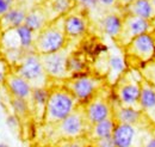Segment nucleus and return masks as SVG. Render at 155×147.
<instances>
[{"label": "nucleus", "instance_id": "nucleus-1", "mask_svg": "<svg viewBox=\"0 0 155 147\" xmlns=\"http://www.w3.org/2000/svg\"><path fill=\"white\" fill-rule=\"evenodd\" d=\"M69 38L63 28V16L50 20L36 35L34 52L38 55H45L58 52L67 47Z\"/></svg>", "mask_w": 155, "mask_h": 147}, {"label": "nucleus", "instance_id": "nucleus-2", "mask_svg": "<svg viewBox=\"0 0 155 147\" xmlns=\"http://www.w3.org/2000/svg\"><path fill=\"white\" fill-rule=\"evenodd\" d=\"M78 107V101L66 86L50 89V94L45 105L44 121L48 125H58Z\"/></svg>", "mask_w": 155, "mask_h": 147}, {"label": "nucleus", "instance_id": "nucleus-3", "mask_svg": "<svg viewBox=\"0 0 155 147\" xmlns=\"http://www.w3.org/2000/svg\"><path fill=\"white\" fill-rule=\"evenodd\" d=\"M100 84L101 80L99 78L90 75L87 72H81L71 75L67 79L64 86L75 97L78 104L80 107H85L97 96V92L100 89Z\"/></svg>", "mask_w": 155, "mask_h": 147}, {"label": "nucleus", "instance_id": "nucleus-4", "mask_svg": "<svg viewBox=\"0 0 155 147\" xmlns=\"http://www.w3.org/2000/svg\"><path fill=\"white\" fill-rule=\"evenodd\" d=\"M124 49L125 55L136 61V67L143 70L155 57V29L135 37Z\"/></svg>", "mask_w": 155, "mask_h": 147}, {"label": "nucleus", "instance_id": "nucleus-5", "mask_svg": "<svg viewBox=\"0 0 155 147\" xmlns=\"http://www.w3.org/2000/svg\"><path fill=\"white\" fill-rule=\"evenodd\" d=\"M16 73L26 79L32 85V87L47 86L48 84L49 77L44 70L41 55H38L34 50L24 54L21 61L18 63Z\"/></svg>", "mask_w": 155, "mask_h": 147}, {"label": "nucleus", "instance_id": "nucleus-6", "mask_svg": "<svg viewBox=\"0 0 155 147\" xmlns=\"http://www.w3.org/2000/svg\"><path fill=\"white\" fill-rule=\"evenodd\" d=\"M141 80H142V75H140L138 78H134L133 73L128 71H125L120 75V78L116 81L117 87L115 90L118 104L138 108Z\"/></svg>", "mask_w": 155, "mask_h": 147}, {"label": "nucleus", "instance_id": "nucleus-7", "mask_svg": "<svg viewBox=\"0 0 155 147\" xmlns=\"http://www.w3.org/2000/svg\"><path fill=\"white\" fill-rule=\"evenodd\" d=\"M36 35L37 34L23 24L18 28L2 31L1 44L6 50L31 52V49L34 50Z\"/></svg>", "mask_w": 155, "mask_h": 147}, {"label": "nucleus", "instance_id": "nucleus-8", "mask_svg": "<svg viewBox=\"0 0 155 147\" xmlns=\"http://www.w3.org/2000/svg\"><path fill=\"white\" fill-rule=\"evenodd\" d=\"M55 126L58 135L64 140L81 138L82 135L88 133L91 127L86 121L84 110L79 109V107L71 115H68L64 120H62Z\"/></svg>", "mask_w": 155, "mask_h": 147}, {"label": "nucleus", "instance_id": "nucleus-9", "mask_svg": "<svg viewBox=\"0 0 155 147\" xmlns=\"http://www.w3.org/2000/svg\"><path fill=\"white\" fill-rule=\"evenodd\" d=\"M153 20L141 18L134 15L123 13V26L122 31L116 41L119 43L120 47H125L129 42H131L135 37L140 36L144 32L153 30Z\"/></svg>", "mask_w": 155, "mask_h": 147}, {"label": "nucleus", "instance_id": "nucleus-10", "mask_svg": "<svg viewBox=\"0 0 155 147\" xmlns=\"http://www.w3.org/2000/svg\"><path fill=\"white\" fill-rule=\"evenodd\" d=\"M72 52L68 48H63L58 52L41 55L42 63L49 78L53 79H68L69 73L67 70V59Z\"/></svg>", "mask_w": 155, "mask_h": 147}, {"label": "nucleus", "instance_id": "nucleus-11", "mask_svg": "<svg viewBox=\"0 0 155 147\" xmlns=\"http://www.w3.org/2000/svg\"><path fill=\"white\" fill-rule=\"evenodd\" d=\"M84 115L90 126H93L100 121L112 117V104L110 99L96 96L84 108Z\"/></svg>", "mask_w": 155, "mask_h": 147}, {"label": "nucleus", "instance_id": "nucleus-12", "mask_svg": "<svg viewBox=\"0 0 155 147\" xmlns=\"http://www.w3.org/2000/svg\"><path fill=\"white\" fill-rule=\"evenodd\" d=\"M63 28L68 38H79L87 32L88 22L84 12H77L73 9L63 16Z\"/></svg>", "mask_w": 155, "mask_h": 147}, {"label": "nucleus", "instance_id": "nucleus-13", "mask_svg": "<svg viewBox=\"0 0 155 147\" xmlns=\"http://www.w3.org/2000/svg\"><path fill=\"white\" fill-rule=\"evenodd\" d=\"M112 116L117 123H127L138 126L144 118L146 114L136 107H125L120 104H112Z\"/></svg>", "mask_w": 155, "mask_h": 147}, {"label": "nucleus", "instance_id": "nucleus-14", "mask_svg": "<svg viewBox=\"0 0 155 147\" xmlns=\"http://www.w3.org/2000/svg\"><path fill=\"white\" fill-rule=\"evenodd\" d=\"M137 136V127L127 123H117L112 133V139L116 147H135Z\"/></svg>", "mask_w": 155, "mask_h": 147}, {"label": "nucleus", "instance_id": "nucleus-15", "mask_svg": "<svg viewBox=\"0 0 155 147\" xmlns=\"http://www.w3.org/2000/svg\"><path fill=\"white\" fill-rule=\"evenodd\" d=\"M5 84H6V87L12 97L23 98V99H28V101L30 99L34 87L26 79L20 77L19 74L13 73L7 75Z\"/></svg>", "mask_w": 155, "mask_h": 147}, {"label": "nucleus", "instance_id": "nucleus-16", "mask_svg": "<svg viewBox=\"0 0 155 147\" xmlns=\"http://www.w3.org/2000/svg\"><path fill=\"white\" fill-rule=\"evenodd\" d=\"M138 108L147 114L152 120L155 116V87L142 77L141 80V92L138 99Z\"/></svg>", "mask_w": 155, "mask_h": 147}, {"label": "nucleus", "instance_id": "nucleus-17", "mask_svg": "<svg viewBox=\"0 0 155 147\" xmlns=\"http://www.w3.org/2000/svg\"><path fill=\"white\" fill-rule=\"evenodd\" d=\"M50 20L51 19L49 16V11L45 7L35 6L28 11L25 20H24V25H26L35 34H38Z\"/></svg>", "mask_w": 155, "mask_h": 147}, {"label": "nucleus", "instance_id": "nucleus-18", "mask_svg": "<svg viewBox=\"0 0 155 147\" xmlns=\"http://www.w3.org/2000/svg\"><path fill=\"white\" fill-rule=\"evenodd\" d=\"M29 10H26L25 6L16 4L13 7H11L1 18H0V28L1 31H6L10 29L18 28L24 24V20L26 17Z\"/></svg>", "mask_w": 155, "mask_h": 147}, {"label": "nucleus", "instance_id": "nucleus-19", "mask_svg": "<svg viewBox=\"0 0 155 147\" xmlns=\"http://www.w3.org/2000/svg\"><path fill=\"white\" fill-rule=\"evenodd\" d=\"M100 26L105 35L116 41L123 26V12H106L103 16V18L100 19Z\"/></svg>", "mask_w": 155, "mask_h": 147}, {"label": "nucleus", "instance_id": "nucleus-20", "mask_svg": "<svg viewBox=\"0 0 155 147\" xmlns=\"http://www.w3.org/2000/svg\"><path fill=\"white\" fill-rule=\"evenodd\" d=\"M122 12L148 20H155V6L150 0H135L127 7H124Z\"/></svg>", "mask_w": 155, "mask_h": 147}, {"label": "nucleus", "instance_id": "nucleus-21", "mask_svg": "<svg viewBox=\"0 0 155 147\" xmlns=\"http://www.w3.org/2000/svg\"><path fill=\"white\" fill-rule=\"evenodd\" d=\"M116 125L117 122L115 121L114 116L109 117V118H106L104 121H100V122H98L96 125L91 126L90 130H88V134L91 135L92 140L112 136V133H114V129L116 127Z\"/></svg>", "mask_w": 155, "mask_h": 147}, {"label": "nucleus", "instance_id": "nucleus-22", "mask_svg": "<svg viewBox=\"0 0 155 147\" xmlns=\"http://www.w3.org/2000/svg\"><path fill=\"white\" fill-rule=\"evenodd\" d=\"M50 94V89L48 86H41V87H34L31 92V102L34 104L35 111L37 112V116H42L44 118V112H45V105L48 102Z\"/></svg>", "mask_w": 155, "mask_h": 147}, {"label": "nucleus", "instance_id": "nucleus-23", "mask_svg": "<svg viewBox=\"0 0 155 147\" xmlns=\"http://www.w3.org/2000/svg\"><path fill=\"white\" fill-rule=\"evenodd\" d=\"M125 71H127V65L124 57L119 54H110L107 59V72H109V78L112 79V83H116Z\"/></svg>", "mask_w": 155, "mask_h": 147}, {"label": "nucleus", "instance_id": "nucleus-24", "mask_svg": "<svg viewBox=\"0 0 155 147\" xmlns=\"http://www.w3.org/2000/svg\"><path fill=\"white\" fill-rule=\"evenodd\" d=\"M67 70L69 77L73 74L81 73V72H86V61L85 57L81 55V53H71L68 59H67Z\"/></svg>", "mask_w": 155, "mask_h": 147}, {"label": "nucleus", "instance_id": "nucleus-25", "mask_svg": "<svg viewBox=\"0 0 155 147\" xmlns=\"http://www.w3.org/2000/svg\"><path fill=\"white\" fill-rule=\"evenodd\" d=\"M75 0H51L50 1V10L56 13V17L64 16L71 10H73Z\"/></svg>", "mask_w": 155, "mask_h": 147}, {"label": "nucleus", "instance_id": "nucleus-26", "mask_svg": "<svg viewBox=\"0 0 155 147\" xmlns=\"http://www.w3.org/2000/svg\"><path fill=\"white\" fill-rule=\"evenodd\" d=\"M11 105H12V109H13V111H15V115L20 116V117H21V116H26V115L29 114V110H30L28 99L12 97Z\"/></svg>", "mask_w": 155, "mask_h": 147}, {"label": "nucleus", "instance_id": "nucleus-27", "mask_svg": "<svg viewBox=\"0 0 155 147\" xmlns=\"http://www.w3.org/2000/svg\"><path fill=\"white\" fill-rule=\"evenodd\" d=\"M141 74L155 87V62H149L143 70H141Z\"/></svg>", "mask_w": 155, "mask_h": 147}, {"label": "nucleus", "instance_id": "nucleus-28", "mask_svg": "<svg viewBox=\"0 0 155 147\" xmlns=\"http://www.w3.org/2000/svg\"><path fill=\"white\" fill-rule=\"evenodd\" d=\"M92 6H99L105 10H112V9H119L117 5V0H92ZM120 10V9H119Z\"/></svg>", "mask_w": 155, "mask_h": 147}, {"label": "nucleus", "instance_id": "nucleus-29", "mask_svg": "<svg viewBox=\"0 0 155 147\" xmlns=\"http://www.w3.org/2000/svg\"><path fill=\"white\" fill-rule=\"evenodd\" d=\"M93 144H94V146L96 147H116L115 141H114V139H112V136L93 140Z\"/></svg>", "mask_w": 155, "mask_h": 147}, {"label": "nucleus", "instance_id": "nucleus-30", "mask_svg": "<svg viewBox=\"0 0 155 147\" xmlns=\"http://www.w3.org/2000/svg\"><path fill=\"white\" fill-rule=\"evenodd\" d=\"M17 0H0V18L11 9L16 5Z\"/></svg>", "mask_w": 155, "mask_h": 147}, {"label": "nucleus", "instance_id": "nucleus-31", "mask_svg": "<svg viewBox=\"0 0 155 147\" xmlns=\"http://www.w3.org/2000/svg\"><path fill=\"white\" fill-rule=\"evenodd\" d=\"M61 147H86L85 142L81 140V138H78V139H68V140H64L63 145Z\"/></svg>", "mask_w": 155, "mask_h": 147}, {"label": "nucleus", "instance_id": "nucleus-32", "mask_svg": "<svg viewBox=\"0 0 155 147\" xmlns=\"http://www.w3.org/2000/svg\"><path fill=\"white\" fill-rule=\"evenodd\" d=\"M7 126L11 129H16L19 127V121H18V116L17 115H10L6 120Z\"/></svg>", "mask_w": 155, "mask_h": 147}, {"label": "nucleus", "instance_id": "nucleus-33", "mask_svg": "<svg viewBox=\"0 0 155 147\" xmlns=\"http://www.w3.org/2000/svg\"><path fill=\"white\" fill-rule=\"evenodd\" d=\"M133 1H135V0H117V5H118V7L120 9V10H123L124 7H127L129 4H131Z\"/></svg>", "mask_w": 155, "mask_h": 147}, {"label": "nucleus", "instance_id": "nucleus-34", "mask_svg": "<svg viewBox=\"0 0 155 147\" xmlns=\"http://www.w3.org/2000/svg\"><path fill=\"white\" fill-rule=\"evenodd\" d=\"M143 147H155V135L152 136V138H149Z\"/></svg>", "mask_w": 155, "mask_h": 147}, {"label": "nucleus", "instance_id": "nucleus-35", "mask_svg": "<svg viewBox=\"0 0 155 147\" xmlns=\"http://www.w3.org/2000/svg\"><path fill=\"white\" fill-rule=\"evenodd\" d=\"M6 74L4 72V70H1L0 68V84H2V83H5V80H6Z\"/></svg>", "mask_w": 155, "mask_h": 147}, {"label": "nucleus", "instance_id": "nucleus-36", "mask_svg": "<svg viewBox=\"0 0 155 147\" xmlns=\"http://www.w3.org/2000/svg\"><path fill=\"white\" fill-rule=\"evenodd\" d=\"M79 1H80L81 4H90V5H91V1H92V0H79Z\"/></svg>", "mask_w": 155, "mask_h": 147}, {"label": "nucleus", "instance_id": "nucleus-37", "mask_svg": "<svg viewBox=\"0 0 155 147\" xmlns=\"http://www.w3.org/2000/svg\"><path fill=\"white\" fill-rule=\"evenodd\" d=\"M0 147H8L7 145H5V144H0Z\"/></svg>", "mask_w": 155, "mask_h": 147}, {"label": "nucleus", "instance_id": "nucleus-38", "mask_svg": "<svg viewBox=\"0 0 155 147\" xmlns=\"http://www.w3.org/2000/svg\"><path fill=\"white\" fill-rule=\"evenodd\" d=\"M150 1H152V4H153V5L155 6V0H150Z\"/></svg>", "mask_w": 155, "mask_h": 147}, {"label": "nucleus", "instance_id": "nucleus-39", "mask_svg": "<svg viewBox=\"0 0 155 147\" xmlns=\"http://www.w3.org/2000/svg\"><path fill=\"white\" fill-rule=\"evenodd\" d=\"M153 120H154V121H155V116H154V118H153Z\"/></svg>", "mask_w": 155, "mask_h": 147}]
</instances>
